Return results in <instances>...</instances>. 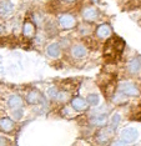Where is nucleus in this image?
Masks as SVG:
<instances>
[{
  "mask_svg": "<svg viewBox=\"0 0 141 146\" xmlns=\"http://www.w3.org/2000/svg\"><path fill=\"white\" fill-rule=\"evenodd\" d=\"M92 23H88V21H84L81 24H78V31L80 35H82L84 38H88L89 35H91L94 33V28H92Z\"/></svg>",
  "mask_w": 141,
  "mask_h": 146,
  "instance_id": "14",
  "label": "nucleus"
},
{
  "mask_svg": "<svg viewBox=\"0 0 141 146\" xmlns=\"http://www.w3.org/2000/svg\"><path fill=\"white\" fill-rule=\"evenodd\" d=\"M86 100H88L89 105L96 106V105H99V102H100V98H99V95H96V94H90L88 98H86Z\"/></svg>",
  "mask_w": 141,
  "mask_h": 146,
  "instance_id": "22",
  "label": "nucleus"
},
{
  "mask_svg": "<svg viewBox=\"0 0 141 146\" xmlns=\"http://www.w3.org/2000/svg\"><path fill=\"white\" fill-rule=\"evenodd\" d=\"M117 90L120 92H122V94H125L126 96H139L140 95V91H139V89H137V86L129 81L120 82Z\"/></svg>",
  "mask_w": 141,
  "mask_h": 146,
  "instance_id": "4",
  "label": "nucleus"
},
{
  "mask_svg": "<svg viewBox=\"0 0 141 146\" xmlns=\"http://www.w3.org/2000/svg\"><path fill=\"white\" fill-rule=\"evenodd\" d=\"M58 26L61 30H72L78 26V19L74 14L61 13L58 16Z\"/></svg>",
  "mask_w": 141,
  "mask_h": 146,
  "instance_id": "3",
  "label": "nucleus"
},
{
  "mask_svg": "<svg viewBox=\"0 0 141 146\" xmlns=\"http://www.w3.org/2000/svg\"><path fill=\"white\" fill-rule=\"evenodd\" d=\"M59 3H61V4H75V3L80 1V0H58Z\"/></svg>",
  "mask_w": 141,
  "mask_h": 146,
  "instance_id": "27",
  "label": "nucleus"
},
{
  "mask_svg": "<svg viewBox=\"0 0 141 146\" xmlns=\"http://www.w3.org/2000/svg\"><path fill=\"white\" fill-rule=\"evenodd\" d=\"M80 15H81L84 21L95 23L100 19L101 13L97 9V6L94 5L92 3H86V4H82L81 8H80Z\"/></svg>",
  "mask_w": 141,
  "mask_h": 146,
  "instance_id": "2",
  "label": "nucleus"
},
{
  "mask_svg": "<svg viewBox=\"0 0 141 146\" xmlns=\"http://www.w3.org/2000/svg\"><path fill=\"white\" fill-rule=\"evenodd\" d=\"M58 92H59V90L55 88V86H54V88H50V89H49L48 94H49V96H50L51 99H55L56 95H58Z\"/></svg>",
  "mask_w": 141,
  "mask_h": 146,
  "instance_id": "24",
  "label": "nucleus"
},
{
  "mask_svg": "<svg viewBox=\"0 0 141 146\" xmlns=\"http://www.w3.org/2000/svg\"><path fill=\"white\" fill-rule=\"evenodd\" d=\"M127 70L131 74H137L141 70V60L137 58L131 59L129 62H127Z\"/></svg>",
  "mask_w": 141,
  "mask_h": 146,
  "instance_id": "17",
  "label": "nucleus"
},
{
  "mask_svg": "<svg viewBox=\"0 0 141 146\" xmlns=\"http://www.w3.org/2000/svg\"><path fill=\"white\" fill-rule=\"evenodd\" d=\"M107 122V115L106 114H96L91 117V124L95 126H104Z\"/></svg>",
  "mask_w": 141,
  "mask_h": 146,
  "instance_id": "18",
  "label": "nucleus"
},
{
  "mask_svg": "<svg viewBox=\"0 0 141 146\" xmlns=\"http://www.w3.org/2000/svg\"><path fill=\"white\" fill-rule=\"evenodd\" d=\"M111 146H127V144L121 139V140H116V141H114Z\"/></svg>",
  "mask_w": 141,
  "mask_h": 146,
  "instance_id": "26",
  "label": "nucleus"
},
{
  "mask_svg": "<svg viewBox=\"0 0 141 146\" xmlns=\"http://www.w3.org/2000/svg\"><path fill=\"white\" fill-rule=\"evenodd\" d=\"M23 108L21 109H15L14 111H13V117H14V120H19L20 117H21V115H23Z\"/></svg>",
  "mask_w": 141,
  "mask_h": 146,
  "instance_id": "23",
  "label": "nucleus"
},
{
  "mask_svg": "<svg viewBox=\"0 0 141 146\" xmlns=\"http://www.w3.org/2000/svg\"><path fill=\"white\" fill-rule=\"evenodd\" d=\"M14 121L10 117H1L0 119V131L3 132H11L14 130Z\"/></svg>",
  "mask_w": 141,
  "mask_h": 146,
  "instance_id": "15",
  "label": "nucleus"
},
{
  "mask_svg": "<svg viewBox=\"0 0 141 146\" xmlns=\"http://www.w3.org/2000/svg\"><path fill=\"white\" fill-rule=\"evenodd\" d=\"M23 35L25 36V38L28 39H31L34 38L36 35V24L33 20H29V19H26V20L23 23Z\"/></svg>",
  "mask_w": 141,
  "mask_h": 146,
  "instance_id": "8",
  "label": "nucleus"
},
{
  "mask_svg": "<svg viewBox=\"0 0 141 146\" xmlns=\"http://www.w3.org/2000/svg\"><path fill=\"white\" fill-rule=\"evenodd\" d=\"M127 101L126 99V95L122 94V92H117V94L112 95V102L114 104H117V105H121V104H125V102Z\"/></svg>",
  "mask_w": 141,
  "mask_h": 146,
  "instance_id": "20",
  "label": "nucleus"
},
{
  "mask_svg": "<svg viewBox=\"0 0 141 146\" xmlns=\"http://www.w3.org/2000/svg\"><path fill=\"white\" fill-rule=\"evenodd\" d=\"M44 100H45L44 95H43L39 90H31V91L28 92V95H26V101H28L29 104H31V105L41 104Z\"/></svg>",
  "mask_w": 141,
  "mask_h": 146,
  "instance_id": "9",
  "label": "nucleus"
},
{
  "mask_svg": "<svg viewBox=\"0 0 141 146\" xmlns=\"http://www.w3.org/2000/svg\"><path fill=\"white\" fill-rule=\"evenodd\" d=\"M55 100L65 104V102H68L69 100H71V94H70V91H68V90H59Z\"/></svg>",
  "mask_w": 141,
  "mask_h": 146,
  "instance_id": "19",
  "label": "nucleus"
},
{
  "mask_svg": "<svg viewBox=\"0 0 141 146\" xmlns=\"http://www.w3.org/2000/svg\"><path fill=\"white\" fill-rule=\"evenodd\" d=\"M0 146H10V141L4 136H0Z\"/></svg>",
  "mask_w": 141,
  "mask_h": 146,
  "instance_id": "25",
  "label": "nucleus"
},
{
  "mask_svg": "<svg viewBox=\"0 0 141 146\" xmlns=\"http://www.w3.org/2000/svg\"><path fill=\"white\" fill-rule=\"evenodd\" d=\"M95 35L101 40H106V39L112 36V28L107 23H102L95 29Z\"/></svg>",
  "mask_w": 141,
  "mask_h": 146,
  "instance_id": "5",
  "label": "nucleus"
},
{
  "mask_svg": "<svg viewBox=\"0 0 141 146\" xmlns=\"http://www.w3.org/2000/svg\"><path fill=\"white\" fill-rule=\"evenodd\" d=\"M120 119H121V116H120L119 114H115L111 119H110V121H109V126H110V127H112L114 130H115V129L117 127V125L120 124Z\"/></svg>",
  "mask_w": 141,
  "mask_h": 146,
  "instance_id": "21",
  "label": "nucleus"
},
{
  "mask_svg": "<svg viewBox=\"0 0 141 146\" xmlns=\"http://www.w3.org/2000/svg\"><path fill=\"white\" fill-rule=\"evenodd\" d=\"M92 1H97V0H92Z\"/></svg>",
  "mask_w": 141,
  "mask_h": 146,
  "instance_id": "29",
  "label": "nucleus"
},
{
  "mask_svg": "<svg viewBox=\"0 0 141 146\" xmlns=\"http://www.w3.org/2000/svg\"><path fill=\"white\" fill-rule=\"evenodd\" d=\"M125 48V41L119 36H111L106 41L105 48H104V56L107 60H117L120 58V54L122 52Z\"/></svg>",
  "mask_w": 141,
  "mask_h": 146,
  "instance_id": "1",
  "label": "nucleus"
},
{
  "mask_svg": "<svg viewBox=\"0 0 141 146\" xmlns=\"http://www.w3.org/2000/svg\"><path fill=\"white\" fill-rule=\"evenodd\" d=\"M45 51H46V55H48L49 58L56 59L60 56V54H61V46H60L59 42H51V44H49L46 46Z\"/></svg>",
  "mask_w": 141,
  "mask_h": 146,
  "instance_id": "12",
  "label": "nucleus"
},
{
  "mask_svg": "<svg viewBox=\"0 0 141 146\" xmlns=\"http://www.w3.org/2000/svg\"><path fill=\"white\" fill-rule=\"evenodd\" d=\"M71 54L74 58H76V59L85 58V56L88 55V48L84 44H75L71 46Z\"/></svg>",
  "mask_w": 141,
  "mask_h": 146,
  "instance_id": "13",
  "label": "nucleus"
},
{
  "mask_svg": "<svg viewBox=\"0 0 141 146\" xmlns=\"http://www.w3.org/2000/svg\"><path fill=\"white\" fill-rule=\"evenodd\" d=\"M4 30H5V26H4V24H3L1 21H0V35L4 33Z\"/></svg>",
  "mask_w": 141,
  "mask_h": 146,
  "instance_id": "28",
  "label": "nucleus"
},
{
  "mask_svg": "<svg viewBox=\"0 0 141 146\" xmlns=\"http://www.w3.org/2000/svg\"><path fill=\"white\" fill-rule=\"evenodd\" d=\"M71 106L74 110H76V111H85L89 106V102L86 99L76 96V98L71 99Z\"/></svg>",
  "mask_w": 141,
  "mask_h": 146,
  "instance_id": "11",
  "label": "nucleus"
},
{
  "mask_svg": "<svg viewBox=\"0 0 141 146\" xmlns=\"http://www.w3.org/2000/svg\"><path fill=\"white\" fill-rule=\"evenodd\" d=\"M114 132H115V130H114L112 127H110V126H106V127L101 129V130L97 132V135H96L97 141H100V142H107L112 137Z\"/></svg>",
  "mask_w": 141,
  "mask_h": 146,
  "instance_id": "10",
  "label": "nucleus"
},
{
  "mask_svg": "<svg viewBox=\"0 0 141 146\" xmlns=\"http://www.w3.org/2000/svg\"><path fill=\"white\" fill-rule=\"evenodd\" d=\"M15 10V5L11 0H0V16L1 18H8L13 15Z\"/></svg>",
  "mask_w": 141,
  "mask_h": 146,
  "instance_id": "6",
  "label": "nucleus"
},
{
  "mask_svg": "<svg viewBox=\"0 0 141 146\" xmlns=\"http://www.w3.org/2000/svg\"><path fill=\"white\" fill-rule=\"evenodd\" d=\"M120 136H121V139L126 144H131V142L137 140V137H139V131L134 127H126L121 131Z\"/></svg>",
  "mask_w": 141,
  "mask_h": 146,
  "instance_id": "7",
  "label": "nucleus"
},
{
  "mask_svg": "<svg viewBox=\"0 0 141 146\" xmlns=\"http://www.w3.org/2000/svg\"><path fill=\"white\" fill-rule=\"evenodd\" d=\"M23 104H24V101H23L21 96L16 95V94L11 95L8 99V105H9L10 109H13V110H15V109H21Z\"/></svg>",
  "mask_w": 141,
  "mask_h": 146,
  "instance_id": "16",
  "label": "nucleus"
}]
</instances>
